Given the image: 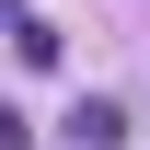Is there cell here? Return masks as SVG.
I'll return each instance as SVG.
<instances>
[{"label": "cell", "mask_w": 150, "mask_h": 150, "mask_svg": "<svg viewBox=\"0 0 150 150\" xmlns=\"http://www.w3.org/2000/svg\"><path fill=\"white\" fill-rule=\"evenodd\" d=\"M69 139H81V150H115V139H127V104H81Z\"/></svg>", "instance_id": "obj_1"}, {"label": "cell", "mask_w": 150, "mask_h": 150, "mask_svg": "<svg viewBox=\"0 0 150 150\" xmlns=\"http://www.w3.org/2000/svg\"><path fill=\"white\" fill-rule=\"evenodd\" d=\"M12 46H23V69H46V58H58V35H46V12H12Z\"/></svg>", "instance_id": "obj_2"}]
</instances>
